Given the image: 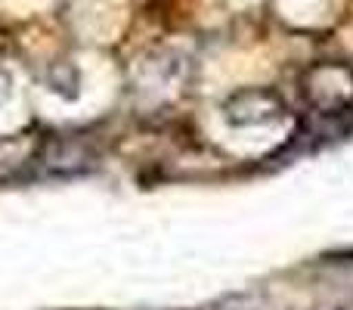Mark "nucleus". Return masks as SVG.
Returning <instances> with one entry per match:
<instances>
[{"mask_svg":"<svg viewBox=\"0 0 353 310\" xmlns=\"http://www.w3.org/2000/svg\"><path fill=\"white\" fill-rule=\"evenodd\" d=\"M10 93H12V78L3 72V68H0V106L10 99Z\"/></svg>","mask_w":353,"mask_h":310,"instance_id":"2","label":"nucleus"},{"mask_svg":"<svg viewBox=\"0 0 353 310\" xmlns=\"http://www.w3.org/2000/svg\"><path fill=\"white\" fill-rule=\"evenodd\" d=\"M285 103L279 93L273 90H245L226 103V122L236 128H248V124H267L282 118Z\"/></svg>","mask_w":353,"mask_h":310,"instance_id":"1","label":"nucleus"}]
</instances>
